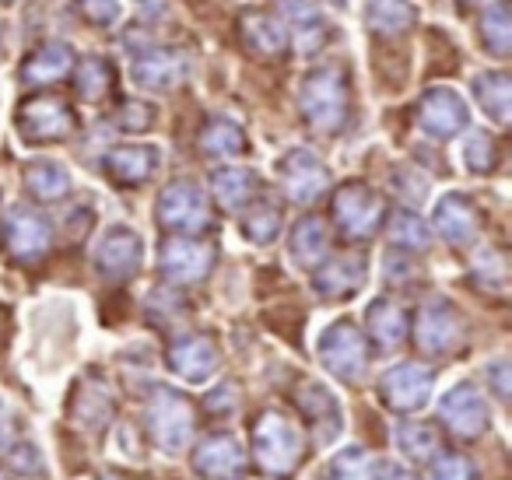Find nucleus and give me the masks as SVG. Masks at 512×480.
<instances>
[{"label": "nucleus", "mask_w": 512, "mask_h": 480, "mask_svg": "<svg viewBox=\"0 0 512 480\" xmlns=\"http://www.w3.org/2000/svg\"><path fill=\"white\" fill-rule=\"evenodd\" d=\"M390 239L400 249H425L428 246V225L414 211H397L390 221Z\"/></svg>", "instance_id": "nucleus-40"}, {"label": "nucleus", "mask_w": 512, "mask_h": 480, "mask_svg": "<svg viewBox=\"0 0 512 480\" xmlns=\"http://www.w3.org/2000/svg\"><path fill=\"white\" fill-rule=\"evenodd\" d=\"M15 127L29 144H57L78 130V113L60 95H36V99L22 102Z\"/></svg>", "instance_id": "nucleus-4"}, {"label": "nucleus", "mask_w": 512, "mask_h": 480, "mask_svg": "<svg viewBox=\"0 0 512 480\" xmlns=\"http://www.w3.org/2000/svg\"><path fill=\"white\" fill-rule=\"evenodd\" d=\"M488 375H491V382H495L498 396L505 400V396H509V382H505L509 379V365H505V361H495V365L488 368Z\"/></svg>", "instance_id": "nucleus-46"}, {"label": "nucleus", "mask_w": 512, "mask_h": 480, "mask_svg": "<svg viewBox=\"0 0 512 480\" xmlns=\"http://www.w3.org/2000/svg\"><path fill=\"white\" fill-rule=\"evenodd\" d=\"M463 162H467V169L474 172V176H488L498 162V148H495V141H491V134L474 130V134L463 141Z\"/></svg>", "instance_id": "nucleus-39"}, {"label": "nucleus", "mask_w": 512, "mask_h": 480, "mask_svg": "<svg viewBox=\"0 0 512 480\" xmlns=\"http://www.w3.org/2000/svg\"><path fill=\"white\" fill-rule=\"evenodd\" d=\"M295 403L302 407V414L309 417L313 431L320 435L323 445H330L344 428V414H341V403L337 396L330 393L323 382H302V389L295 393Z\"/></svg>", "instance_id": "nucleus-22"}, {"label": "nucleus", "mask_w": 512, "mask_h": 480, "mask_svg": "<svg viewBox=\"0 0 512 480\" xmlns=\"http://www.w3.org/2000/svg\"><path fill=\"white\" fill-rule=\"evenodd\" d=\"M281 232V211L274 204H249L246 218H242V235H246L249 242H256V246H267V242H274Z\"/></svg>", "instance_id": "nucleus-36"}, {"label": "nucleus", "mask_w": 512, "mask_h": 480, "mask_svg": "<svg viewBox=\"0 0 512 480\" xmlns=\"http://www.w3.org/2000/svg\"><path fill=\"white\" fill-rule=\"evenodd\" d=\"M330 4H348V0H330Z\"/></svg>", "instance_id": "nucleus-49"}, {"label": "nucleus", "mask_w": 512, "mask_h": 480, "mask_svg": "<svg viewBox=\"0 0 512 480\" xmlns=\"http://www.w3.org/2000/svg\"><path fill=\"white\" fill-rule=\"evenodd\" d=\"M432 382H435L432 368L418 365V361H404V365H393L383 375L379 396L397 414H418L428 403V396H432Z\"/></svg>", "instance_id": "nucleus-8"}, {"label": "nucleus", "mask_w": 512, "mask_h": 480, "mask_svg": "<svg viewBox=\"0 0 512 480\" xmlns=\"http://www.w3.org/2000/svg\"><path fill=\"white\" fill-rule=\"evenodd\" d=\"M25 186H29V193L36 200L50 204V200L67 197V190H71V172L60 162H53V158H36V162L25 165Z\"/></svg>", "instance_id": "nucleus-30"}, {"label": "nucleus", "mask_w": 512, "mask_h": 480, "mask_svg": "<svg viewBox=\"0 0 512 480\" xmlns=\"http://www.w3.org/2000/svg\"><path fill=\"white\" fill-rule=\"evenodd\" d=\"M123 113L130 116V120H123V127H127V130H144L151 123V109L137 106V102H127V106H123Z\"/></svg>", "instance_id": "nucleus-44"}, {"label": "nucleus", "mask_w": 512, "mask_h": 480, "mask_svg": "<svg viewBox=\"0 0 512 480\" xmlns=\"http://www.w3.org/2000/svg\"><path fill=\"white\" fill-rule=\"evenodd\" d=\"M414 340L425 354H453L463 340V319L446 298H432L421 305L418 323H414Z\"/></svg>", "instance_id": "nucleus-13"}, {"label": "nucleus", "mask_w": 512, "mask_h": 480, "mask_svg": "<svg viewBox=\"0 0 512 480\" xmlns=\"http://www.w3.org/2000/svg\"><path fill=\"white\" fill-rule=\"evenodd\" d=\"M383 197L365 183H348L334 197V218L348 239H369L383 221Z\"/></svg>", "instance_id": "nucleus-7"}, {"label": "nucleus", "mask_w": 512, "mask_h": 480, "mask_svg": "<svg viewBox=\"0 0 512 480\" xmlns=\"http://www.w3.org/2000/svg\"><path fill=\"white\" fill-rule=\"evenodd\" d=\"M151 438L158 442V449L179 452L193 438V407L183 393L169 386H155L148 396V410H144Z\"/></svg>", "instance_id": "nucleus-3"}, {"label": "nucleus", "mask_w": 512, "mask_h": 480, "mask_svg": "<svg viewBox=\"0 0 512 480\" xmlns=\"http://www.w3.org/2000/svg\"><path fill=\"white\" fill-rule=\"evenodd\" d=\"M137 11H141L144 22H155V18L165 15V8H169V0H134Z\"/></svg>", "instance_id": "nucleus-45"}, {"label": "nucleus", "mask_w": 512, "mask_h": 480, "mask_svg": "<svg viewBox=\"0 0 512 480\" xmlns=\"http://www.w3.org/2000/svg\"><path fill=\"white\" fill-rule=\"evenodd\" d=\"M316 351H320L323 368L344 382H358L365 375V365H369V347H365V337L358 333L355 323H348V319L327 326L323 337H320V344H316Z\"/></svg>", "instance_id": "nucleus-5"}, {"label": "nucleus", "mask_w": 512, "mask_h": 480, "mask_svg": "<svg viewBox=\"0 0 512 480\" xmlns=\"http://www.w3.org/2000/svg\"><path fill=\"white\" fill-rule=\"evenodd\" d=\"M362 284H365V260L355 253L334 256L330 263H320L313 274V288L323 298H330V302L334 298H351Z\"/></svg>", "instance_id": "nucleus-23"}, {"label": "nucleus", "mask_w": 512, "mask_h": 480, "mask_svg": "<svg viewBox=\"0 0 512 480\" xmlns=\"http://www.w3.org/2000/svg\"><path fill=\"white\" fill-rule=\"evenodd\" d=\"M418 123L428 137L435 141H449V137L463 134L470 123V109L453 88H428L421 95V106H418Z\"/></svg>", "instance_id": "nucleus-14"}, {"label": "nucleus", "mask_w": 512, "mask_h": 480, "mask_svg": "<svg viewBox=\"0 0 512 480\" xmlns=\"http://www.w3.org/2000/svg\"><path fill=\"white\" fill-rule=\"evenodd\" d=\"M71 74H74V85H78V95L85 102L109 99V95H113V88H116L113 64H109V60H102V57H88L85 64H81L78 71H71Z\"/></svg>", "instance_id": "nucleus-34"}, {"label": "nucleus", "mask_w": 512, "mask_h": 480, "mask_svg": "<svg viewBox=\"0 0 512 480\" xmlns=\"http://www.w3.org/2000/svg\"><path fill=\"white\" fill-rule=\"evenodd\" d=\"M200 148H204L211 158H239L249 151V141L235 120L214 116V120H207L204 130H200Z\"/></svg>", "instance_id": "nucleus-32"}, {"label": "nucleus", "mask_w": 512, "mask_h": 480, "mask_svg": "<svg viewBox=\"0 0 512 480\" xmlns=\"http://www.w3.org/2000/svg\"><path fill=\"white\" fill-rule=\"evenodd\" d=\"M302 449H306V442H302L299 428H295L285 414H278V410H264V414L256 417L253 452H256V463L264 466L267 473H274V477H288V473L299 466Z\"/></svg>", "instance_id": "nucleus-2"}, {"label": "nucleus", "mask_w": 512, "mask_h": 480, "mask_svg": "<svg viewBox=\"0 0 512 480\" xmlns=\"http://www.w3.org/2000/svg\"><path fill=\"white\" fill-rule=\"evenodd\" d=\"M74 71V50L67 43H46L36 53H29L22 64V81L25 85H57V81L71 78Z\"/></svg>", "instance_id": "nucleus-24"}, {"label": "nucleus", "mask_w": 512, "mask_h": 480, "mask_svg": "<svg viewBox=\"0 0 512 480\" xmlns=\"http://www.w3.org/2000/svg\"><path fill=\"white\" fill-rule=\"evenodd\" d=\"M0 459L11 463L22 473H43V459H39V449L22 435L18 428V417L11 414L4 403H0Z\"/></svg>", "instance_id": "nucleus-26"}, {"label": "nucleus", "mask_w": 512, "mask_h": 480, "mask_svg": "<svg viewBox=\"0 0 512 480\" xmlns=\"http://www.w3.org/2000/svg\"><path fill=\"white\" fill-rule=\"evenodd\" d=\"M78 4H81V15L92 25H99V29L120 22V0H78Z\"/></svg>", "instance_id": "nucleus-43"}, {"label": "nucleus", "mask_w": 512, "mask_h": 480, "mask_svg": "<svg viewBox=\"0 0 512 480\" xmlns=\"http://www.w3.org/2000/svg\"><path fill=\"white\" fill-rule=\"evenodd\" d=\"M158 221H162L169 232L179 235H197L211 225V207L204 200V190L186 179L169 183L158 197Z\"/></svg>", "instance_id": "nucleus-6"}, {"label": "nucleus", "mask_w": 512, "mask_h": 480, "mask_svg": "<svg viewBox=\"0 0 512 480\" xmlns=\"http://www.w3.org/2000/svg\"><path fill=\"white\" fill-rule=\"evenodd\" d=\"M474 274L484 288H505V256L498 249H481L477 253V263H474Z\"/></svg>", "instance_id": "nucleus-41"}, {"label": "nucleus", "mask_w": 512, "mask_h": 480, "mask_svg": "<svg viewBox=\"0 0 512 480\" xmlns=\"http://www.w3.org/2000/svg\"><path fill=\"white\" fill-rule=\"evenodd\" d=\"M4 242H8V253L18 263H39L53 246V228L32 207H11L8 221H4Z\"/></svg>", "instance_id": "nucleus-10"}, {"label": "nucleus", "mask_w": 512, "mask_h": 480, "mask_svg": "<svg viewBox=\"0 0 512 480\" xmlns=\"http://www.w3.org/2000/svg\"><path fill=\"white\" fill-rule=\"evenodd\" d=\"M278 172H281V183H285L288 200H295V204H313V200H320L330 190V169L309 148L288 151L281 158Z\"/></svg>", "instance_id": "nucleus-12"}, {"label": "nucleus", "mask_w": 512, "mask_h": 480, "mask_svg": "<svg viewBox=\"0 0 512 480\" xmlns=\"http://www.w3.org/2000/svg\"><path fill=\"white\" fill-rule=\"evenodd\" d=\"M299 109L306 123L323 137H334L348 123V81L337 67H320L302 81Z\"/></svg>", "instance_id": "nucleus-1"}, {"label": "nucleus", "mask_w": 512, "mask_h": 480, "mask_svg": "<svg viewBox=\"0 0 512 480\" xmlns=\"http://www.w3.org/2000/svg\"><path fill=\"white\" fill-rule=\"evenodd\" d=\"M432 480H477V470L467 456L446 452L432 463Z\"/></svg>", "instance_id": "nucleus-42"}, {"label": "nucleus", "mask_w": 512, "mask_h": 480, "mask_svg": "<svg viewBox=\"0 0 512 480\" xmlns=\"http://www.w3.org/2000/svg\"><path fill=\"white\" fill-rule=\"evenodd\" d=\"M327 249H330V235H327V225L313 214L299 221L292 228V260L306 270H316L323 260H327Z\"/></svg>", "instance_id": "nucleus-29"}, {"label": "nucleus", "mask_w": 512, "mask_h": 480, "mask_svg": "<svg viewBox=\"0 0 512 480\" xmlns=\"http://www.w3.org/2000/svg\"><path fill=\"white\" fill-rule=\"evenodd\" d=\"M162 165L155 144H120L106 155V172L116 186H144Z\"/></svg>", "instance_id": "nucleus-20"}, {"label": "nucleus", "mask_w": 512, "mask_h": 480, "mask_svg": "<svg viewBox=\"0 0 512 480\" xmlns=\"http://www.w3.org/2000/svg\"><path fill=\"white\" fill-rule=\"evenodd\" d=\"M113 407H116V396L109 389V382H102L99 375L88 382H81L78 393H74V417L88 428H102V424L113 417Z\"/></svg>", "instance_id": "nucleus-28"}, {"label": "nucleus", "mask_w": 512, "mask_h": 480, "mask_svg": "<svg viewBox=\"0 0 512 480\" xmlns=\"http://www.w3.org/2000/svg\"><path fill=\"white\" fill-rule=\"evenodd\" d=\"M379 459H372L365 449H344L341 456L334 459V470H330V480H379Z\"/></svg>", "instance_id": "nucleus-38"}, {"label": "nucleus", "mask_w": 512, "mask_h": 480, "mask_svg": "<svg viewBox=\"0 0 512 480\" xmlns=\"http://www.w3.org/2000/svg\"><path fill=\"white\" fill-rule=\"evenodd\" d=\"M397 449L404 452V459L411 463H425V459L435 456L439 449V438L428 424H400L397 428Z\"/></svg>", "instance_id": "nucleus-37"}, {"label": "nucleus", "mask_w": 512, "mask_h": 480, "mask_svg": "<svg viewBox=\"0 0 512 480\" xmlns=\"http://www.w3.org/2000/svg\"><path fill=\"white\" fill-rule=\"evenodd\" d=\"M278 4H285V8H292V11L302 8V0H278Z\"/></svg>", "instance_id": "nucleus-47"}, {"label": "nucleus", "mask_w": 512, "mask_h": 480, "mask_svg": "<svg viewBox=\"0 0 512 480\" xmlns=\"http://www.w3.org/2000/svg\"><path fill=\"white\" fill-rule=\"evenodd\" d=\"M365 18H369V29L379 36H400V32H411L418 22V8L411 0H369L365 4Z\"/></svg>", "instance_id": "nucleus-31"}, {"label": "nucleus", "mask_w": 512, "mask_h": 480, "mask_svg": "<svg viewBox=\"0 0 512 480\" xmlns=\"http://www.w3.org/2000/svg\"><path fill=\"white\" fill-rule=\"evenodd\" d=\"M435 228L449 246H470L481 232V214H477L474 200L463 197V193H446V197L435 204Z\"/></svg>", "instance_id": "nucleus-19"}, {"label": "nucleus", "mask_w": 512, "mask_h": 480, "mask_svg": "<svg viewBox=\"0 0 512 480\" xmlns=\"http://www.w3.org/2000/svg\"><path fill=\"white\" fill-rule=\"evenodd\" d=\"M214 260H218V249L204 239H190V235H176L162 246L158 253V267L169 277L172 284H193L204 281L211 274Z\"/></svg>", "instance_id": "nucleus-9"}, {"label": "nucleus", "mask_w": 512, "mask_h": 480, "mask_svg": "<svg viewBox=\"0 0 512 480\" xmlns=\"http://www.w3.org/2000/svg\"><path fill=\"white\" fill-rule=\"evenodd\" d=\"M130 74L141 88L148 92H172V88L183 85V74H186V64L176 50H165V46H144L141 53H134V64H130Z\"/></svg>", "instance_id": "nucleus-16"}, {"label": "nucleus", "mask_w": 512, "mask_h": 480, "mask_svg": "<svg viewBox=\"0 0 512 480\" xmlns=\"http://www.w3.org/2000/svg\"><path fill=\"white\" fill-rule=\"evenodd\" d=\"M193 463L204 480H242L246 477V452L232 435H207L193 452Z\"/></svg>", "instance_id": "nucleus-17"}, {"label": "nucleus", "mask_w": 512, "mask_h": 480, "mask_svg": "<svg viewBox=\"0 0 512 480\" xmlns=\"http://www.w3.org/2000/svg\"><path fill=\"white\" fill-rule=\"evenodd\" d=\"M439 414L446 428L460 438H477L488 428V403H484L481 389L474 382H460V386L449 389L439 403Z\"/></svg>", "instance_id": "nucleus-15"}, {"label": "nucleus", "mask_w": 512, "mask_h": 480, "mask_svg": "<svg viewBox=\"0 0 512 480\" xmlns=\"http://www.w3.org/2000/svg\"><path fill=\"white\" fill-rule=\"evenodd\" d=\"M239 39L249 53H256V57H264V60L281 57V53L288 50V43H292V39H288V25L281 22V18L267 15V11H256V8L239 15Z\"/></svg>", "instance_id": "nucleus-18"}, {"label": "nucleus", "mask_w": 512, "mask_h": 480, "mask_svg": "<svg viewBox=\"0 0 512 480\" xmlns=\"http://www.w3.org/2000/svg\"><path fill=\"white\" fill-rule=\"evenodd\" d=\"M144 260V242L134 228L127 225H113L95 246V267L106 281H130V277L141 270Z\"/></svg>", "instance_id": "nucleus-11"}, {"label": "nucleus", "mask_w": 512, "mask_h": 480, "mask_svg": "<svg viewBox=\"0 0 512 480\" xmlns=\"http://www.w3.org/2000/svg\"><path fill=\"white\" fill-rule=\"evenodd\" d=\"M365 319H369V333H372V340H376V347L393 351V347L404 344L407 316L397 302H390V298H376V302L365 309Z\"/></svg>", "instance_id": "nucleus-27"}, {"label": "nucleus", "mask_w": 512, "mask_h": 480, "mask_svg": "<svg viewBox=\"0 0 512 480\" xmlns=\"http://www.w3.org/2000/svg\"><path fill=\"white\" fill-rule=\"evenodd\" d=\"M0 43H4V25H0Z\"/></svg>", "instance_id": "nucleus-48"}, {"label": "nucleus", "mask_w": 512, "mask_h": 480, "mask_svg": "<svg viewBox=\"0 0 512 480\" xmlns=\"http://www.w3.org/2000/svg\"><path fill=\"white\" fill-rule=\"evenodd\" d=\"M474 95H477V102H481V109L498 123V127L509 123V113H512L509 109V102H512L509 74H502V71L481 74V78L474 81Z\"/></svg>", "instance_id": "nucleus-33"}, {"label": "nucleus", "mask_w": 512, "mask_h": 480, "mask_svg": "<svg viewBox=\"0 0 512 480\" xmlns=\"http://www.w3.org/2000/svg\"><path fill=\"white\" fill-rule=\"evenodd\" d=\"M169 365H172V372H176L179 379L207 382L214 372H218L221 351H218V344H214L211 337H200V333H193V337H183V340H176V344H172Z\"/></svg>", "instance_id": "nucleus-21"}, {"label": "nucleus", "mask_w": 512, "mask_h": 480, "mask_svg": "<svg viewBox=\"0 0 512 480\" xmlns=\"http://www.w3.org/2000/svg\"><path fill=\"white\" fill-rule=\"evenodd\" d=\"M256 190H260V179L246 165H225V169H218L211 176V193L225 211L249 207L256 200Z\"/></svg>", "instance_id": "nucleus-25"}, {"label": "nucleus", "mask_w": 512, "mask_h": 480, "mask_svg": "<svg viewBox=\"0 0 512 480\" xmlns=\"http://www.w3.org/2000/svg\"><path fill=\"white\" fill-rule=\"evenodd\" d=\"M481 39L488 46L491 57H509L512 46V15L505 0H495L491 8H484L481 15Z\"/></svg>", "instance_id": "nucleus-35"}]
</instances>
